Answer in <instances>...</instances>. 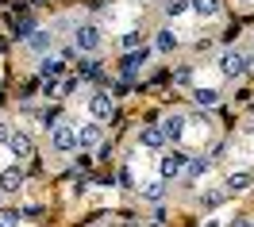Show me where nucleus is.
Listing matches in <instances>:
<instances>
[{"label": "nucleus", "instance_id": "1", "mask_svg": "<svg viewBox=\"0 0 254 227\" xmlns=\"http://www.w3.org/2000/svg\"><path fill=\"white\" fill-rule=\"evenodd\" d=\"M216 69H220L227 81H243L247 77V69H254V54H243L235 47H223L216 54Z\"/></svg>", "mask_w": 254, "mask_h": 227}, {"label": "nucleus", "instance_id": "2", "mask_svg": "<svg viewBox=\"0 0 254 227\" xmlns=\"http://www.w3.org/2000/svg\"><path fill=\"white\" fill-rule=\"evenodd\" d=\"M73 47H77L85 58H96L100 47H104V31H100V23H93V19L77 23V27H73Z\"/></svg>", "mask_w": 254, "mask_h": 227}, {"label": "nucleus", "instance_id": "3", "mask_svg": "<svg viewBox=\"0 0 254 227\" xmlns=\"http://www.w3.org/2000/svg\"><path fill=\"white\" fill-rule=\"evenodd\" d=\"M185 170H189V154L185 150H166L158 158V177L162 181H177V177H185Z\"/></svg>", "mask_w": 254, "mask_h": 227}, {"label": "nucleus", "instance_id": "4", "mask_svg": "<svg viewBox=\"0 0 254 227\" xmlns=\"http://www.w3.org/2000/svg\"><path fill=\"white\" fill-rule=\"evenodd\" d=\"M162 135H166V143H185V135H189V115L181 112V108H174V112H166L162 115Z\"/></svg>", "mask_w": 254, "mask_h": 227}, {"label": "nucleus", "instance_id": "5", "mask_svg": "<svg viewBox=\"0 0 254 227\" xmlns=\"http://www.w3.org/2000/svg\"><path fill=\"white\" fill-rule=\"evenodd\" d=\"M47 135H50V150H54V154H73V150H81L73 123H58V127H50Z\"/></svg>", "mask_w": 254, "mask_h": 227}, {"label": "nucleus", "instance_id": "6", "mask_svg": "<svg viewBox=\"0 0 254 227\" xmlns=\"http://www.w3.org/2000/svg\"><path fill=\"white\" fill-rule=\"evenodd\" d=\"M89 115H93L96 123H108L112 115H116V97L104 93V89H96L93 97H89Z\"/></svg>", "mask_w": 254, "mask_h": 227}, {"label": "nucleus", "instance_id": "7", "mask_svg": "<svg viewBox=\"0 0 254 227\" xmlns=\"http://www.w3.org/2000/svg\"><path fill=\"white\" fill-rule=\"evenodd\" d=\"M154 50V47H150ZM150 50H131V54H124V58H120V77H124V81H135V77H139V73H143V65H146V58H150Z\"/></svg>", "mask_w": 254, "mask_h": 227}, {"label": "nucleus", "instance_id": "8", "mask_svg": "<svg viewBox=\"0 0 254 227\" xmlns=\"http://www.w3.org/2000/svg\"><path fill=\"white\" fill-rule=\"evenodd\" d=\"M4 146L12 150V158H16L19 166H23V162H27V158L35 154V143H31V135H27V131H19V127L12 131V135H8V143H4Z\"/></svg>", "mask_w": 254, "mask_h": 227}, {"label": "nucleus", "instance_id": "9", "mask_svg": "<svg viewBox=\"0 0 254 227\" xmlns=\"http://www.w3.org/2000/svg\"><path fill=\"white\" fill-rule=\"evenodd\" d=\"M23 181H27V173H23V166H19V162L4 166V170H0V193H19Z\"/></svg>", "mask_w": 254, "mask_h": 227}, {"label": "nucleus", "instance_id": "10", "mask_svg": "<svg viewBox=\"0 0 254 227\" xmlns=\"http://www.w3.org/2000/svg\"><path fill=\"white\" fill-rule=\"evenodd\" d=\"M251 185H254V173H251V170H231V173H227V181H223L227 196H239V193H247Z\"/></svg>", "mask_w": 254, "mask_h": 227}, {"label": "nucleus", "instance_id": "11", "mask_svg": "<svg viewBox=\"0 0 254 227\" xmlns=\"http://www.w3.org/2000/svg\"><path fill=\"white\" fill-rule=\"evenodd\" d=\"M54 43H58V39H54V31L39 27V31H35L31 39H27V50H31V54H39V58H47L50 50H54Z\"/></svg>", "mask_w": 254, "mask_h": 227}, {"label": "nucleus", "instance_id": "12", "mask_svg": "<svg viewBox=\"0 0 254 227\" xmlns=\"http://www.w3.org/2000/svg\"><path fill=\"white\" fill-rule=\"evenodd\" d=\"M135 143H139V150H162V146H166V135H162V127H139Z\"/></svg>", "mask_w": 254, "mask_h": 227}, {"label": "nucleus", "instance_id": "13", "mask_svg": "<svg viewBox=\"0 0 254 227\" xmlns=\"http://www.w3.org/2000/svg\"><path fill=\"white\" fill-rule=\"evenodd\" d=\"M62 73H65V58H39V77L43 81H62Z\"/></svg>", "mask_w": 254, "mask_h": 227}, {"label": "nucleus", "instance_id": "14", "mask_svg": "<svg viewBox=\"0 0 254 227\" xmlns=\"http://www.w3.org/2000/svg\"><path fill=\"white\" fill-rule=\"evenodd\" d=\"M177 47H181V39H177L170 27H158V31H154V54H174Z\"/></svg>", "mask_w": 254, "mask_h": 227}, {"label": "nucleus", "instance_id": "15", "mask_svg": "<svg viewBox=\"0 0 254 227\" xmlns=\"http://www.w3.org/2000/svg\"><path fill=\"white\" fill-rule=\"evenodd\" d=\"M192 104H196V108H216V104H220V89L196 85V89H192Z\"/></svg>", "mask_w": 254, "mask_h": 227}, {"label": "nucleus", "instance_id": "16", "mask_svg": "<svg viewBox=\"0 0 254 227\" xmlns=\"http://www.w3.org/2000/svg\"><path fill=\"white\" fill-rule=\"evenodd\" d=\"M77 146L81 150H93V146H100V123H85V127H77Z\"/></svg>", "mask_w": 254, "mask_h": 227}, {"label": "nucleus", "instance_id": "17", "mask_svg": "<svg viewBox=\"0 0 254 227\" xmlns=\"http://www.w3.org/2000/svg\"><path fill=\"white\" fill-rule=\"evenodd\" d=\"M223 4L220 0H192V16L196 19H220Z\"/></svg>", "mask_w": 254, "mask_h": 227}, {"label": "nucleus", "instance_id": "18", "mask_svg": "<svg viewBox=\"0 0 254 227\" xmlns=\"http://www.w3.org/2000/svg\"><path fill=\"white\" fill-rule=\"evenodd\" d=\"M139 189H143V200H146V204H162V200H166V181H162V177L146 181V185H139Z\"/></svg>", "mask_w": 254, "mask_h": 227}, {"label": "nucleus", "instance_id": "19", "mask_svg": "<svg viewBox=\"0 0 254 227\" xmlns=\"http://www.w3.org/2000/svg\"><path fill=\"white\" fill-rule=\"evenodd\" d=\"M143 39H146V35L139 31V27H127V31L120 35V47H124V54H131V50H143Z\"/></svg>", "mask_w": 254, "mask_h": 227}, {"label": "nucleus", "instance_id": "20", "mask_svg": "<svg viewBox=\"0 0 254 227\" xmlns=\"http://www.w3.org/2000/svg\"><path fill=\"white\" fill-rule=\"evenodd\" d=\"M185 12H192V0H166L162 4V16L166 19H181Z\"/></svg>", "mask_w": 254, "mask_h": 227}, {"label": "nucleus", "instance_id": "21", "mask_svg": "<svg viewBox=\"0 0 254 227\" xmlns=\"http://www.w3.org/2000/svg\"><path fill=\"white\" fill-rule=\"evenodd\" d=\"M208 170H212V158H189L185 177H189V181H200V177H208Z\"/></svg>", "mask_w": 254, "mask_h": 227}, {"label": "nucleus", "instance_id": "22", "mask_svg": "<svg viewBox=\"0 0 254 227\" xmlns=\"http://www.w3.org/2000/svg\"><path fill=\"white\" fill-rule=\"evenodd\" d=\"M223 200H227V189H208V193L200 196V208H204V212H216Z\"/></svg>", "mask_w": 254, "mask_h": 227}, {"label": "nucleus", "instance_id": "23", "mask_svg": "<svg viewBox=\"0 0 254 227\" xmlns=\"http://www.w3.org/2000/svg\"><path fill=\"white\" fill-rule=\"evenodd\" d=\"M196 69H192V65H177L174 69V85H181V89H196Z\"/></svg>", "mask_w": 254, "mask_h": 227}, {"label": "nucleus", "instance_id": "24", "mask_svg": "<svg viewBox=\"0 0 254 227\" xmlns=\"http://www.w3.org/2000/svg\"><path fill=\"white\" fill-rule=\"evenodd\" d=\"M81 77H100V62L96 58H81Z\"/></svg>", "mask_w": 254, "mask_h": 227}, {"label": "nucleus", "instance_id": "25", "mask_svg": "<svg viewBox=\"0 0 254 227\" xmlns=\"http://www.w3.org/2000/svg\"><path fill=\"white\" fill-rule=\"evenodd\" d=\"M58 93H62V81H43V97L47 100H54Z\"/></svg>", "mask_w": 254, "mask_h": 227}, {"label": "nucleus", "instance_id": "26", "mask_svg": "<svg viewBox=\"0 0 254 227\" xmlns=\"http://www.w3.org/2000/svg\"><path fill=\"white\" fill-rule=\"evenodd\" d=\"M0 220H4L8 227H19V220H23V216H19V212H0Z\"/></svg>", "mask_w": 254, "mask_h": 227}, {"label": "nucleus", "instance_id": "27", "mask_svg": "<svg viewBox=\"0 0 254 227\" xmlns=\"http://www.w3.org/2000/svg\"><path fill=\"white\" fill-rule=\"evenodd\" d=\"M227 227H254V220H247V216H235V220H231Z\"/></svg>", "mask_w": 254, "mask_h": 227}, {"label": "nucleus", "instance_id": "28", "mask_svg": "<svg viewBox=\"0 0 254 227\" xmlns=\"http://www.w3.org/2000/svg\"><path fill=\"white\" fill-rule=\"evenodd\" d=\"M8 135H12V127H8L4 119H0V143H8Z\"/></svg>", "mask_w": 254, "mask_h": 227}, {"label": "nucleus", "instance_id": "29", "mask_svg": "<svg viewBox=\"0 0 254 227\" xmlns=\"http://www.w3.org/2000/svg\"><path fill=\"white\" fill-rule=\"evenodd\" d=\"M0 227H8V224H4V220H0Z\"/></svg>", "mask_w": 254, "mask_h": 227}, {"label": "nucleus", "instance_id": "30", "mask_svg": "<svg viewBox=\"0 0 254 227\" xmlns=\"http://www.w3.org/2000/svg\"><path fill=\"white\" fill-rule=\"evenodd\" d=\"M0 196H4V193H0Z\"/></svg>", "mask_w": 254, "mask_h": 227}]
</instances>
